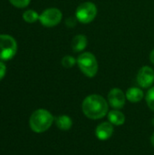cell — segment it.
<instances>
[{"mask_svg":"<svg viewBox=\"0 0 154 155\" xmlns=\"http://www.w3.org/2000/svg\"><path fill=\"white\" fill-rule=\"evenodd\" d=\"M84 114L91 120L103 118L109 113L108 102L99 94H91L84 98L82 104Z\"/></svg>","mask_w":154,"mask_h":155,"instance_id":"obj_1","label":"cell"},{"mask_svg":"<svg viewBox=\"0 0 154 155\" xmlns=\"http://www.w3.org/2000/svg\"><path fill=\"white\" fill-rule=\"evenodd\" d=\"M54 116L45 109H38L34 111L29 120L31 129L34 133H44L47 131L54 123Z\"/></svg>","mask_w":154,"mask_h":155,"instance_id":"obj_2","label":"cell"},{"mask_svg":"<svg viewBox=\"0 0 154 155\" xmlns=\"http://www.w3.org/2000/svg\"><path fill=\"white\" fill-rule=\"evenodd\" d=\"M77 64L82 73L87 77H93L98 72V63L95 56L89 52L81 54L77 58Z\"/></svg>","mask_w":154,"mask_h":155,"instance_id":"obj_3","label":"cell"},{"mask_svg":"<svg viewBox=\"0 0 154 155\" xmlns=\"http://www.w3.org/2000/svg\"><path fill=\"white\" fill-rule=\"evenodd\" d=\"M17 51V44L15 40L8 35H0V59L10 60Z\"/></svg>","mask_w":154,"mask_h":155,"instance_id":"obj_4","label":"cell"},{"mask_svg":"<svg viewBox=\"0 0 154 155\" xmlns=\"http://www.w3.org/2000/svg\"><path fill=\"white\" fill-rule=\"evenodd\" d=\"M96 15V5L92 2H84L81 4L75 11V16L77 20L83 24L91 23L95 18Z\"/></svg>","mask_w":154,"mask_h":155,"instance_id":"obj_5","label":"cell"},{"mask_svg":"<svg viewBox=\"0 0 154 155\" xmlns=\"http://www.w3.org/2000/svg\"><path fill=\"white\" fill-rule=\"evenodd\" d=\"M62 12L58 8H48L44 10L40 15L39 20L41 24L46 27H53L57 25L62 20Z\"/></svg>","mask_w":154,"mask_h":155,"instance_id":"obj_6","label":"cell"},{"mask_svg":"<svg viewBox=\"0 0 154 155\" xmlns=\"http://www.w3.org/2000/svg\"><path fill=\"white\" fill-rule=\"evenodd\" d=\"M137 82L143 88H149L154 83V71L150 66H143L139 70Z\"/></svg>","mask_w":154,"mask_h":155,"instance_id":"obj_7","label":"cell"},{"mask_svg":"<svg viewBox=\"0 0 154 155\" xmlns=\"http://www.w3.org/2000/svg\"><path fill=\"white\" fill-rule=\"evenodd\" d=\"M125 100L126 95L119 88H113L108 93V104L116 110L123 108L125 104Z\"/></svg>","mask_w":154,"mask_h":155,"instance_id":"obj_8","label":"cell"},{"mask_svg":"<svg viewBox=\"0 0 154 155\" xmlns=\"http://www.w3.org/2000/svg\"><path fill=\"white\" fill-rule=\"evenodd\" d=\"M113 132H114L113 124H112L110 122H103L96 127L95 135L99 140L106 141L113 136Z\"/></svg>","mask_w":154,"mask_h":155,"instance_id":"obj_9","label":"cell"},{"mask_svg":"<svg viewBox=\"0 0 154 155\" xmlns=\"http://www.w3.org/2000/svg\"><path fill=\"white\" fill-rule=\"evenodd\" d=\"M126 99L131 103H138L143 100L144 94L142 89L138 87H131L127 90L126 94Z\"/></svg>","mask_w":154,"mask_h":155,"instance_id":"obj_10","label":"cell"},{"mask_svg":"<svg viewBox=\"0 0 154 155\" xmlns=\"http://www.w3.org/2000/svg\"><path fill=\"white\" fill-rule=\"evenodd\" d=\"M108 120L113 125H123L125 123V115L119 110H113L108 113Z\"/></svg>","mask_w":154,"mask_h":155,"instance_id":"obj_11","label":"cell"},{"mask_svg":"<svg viewBox=\"0 0 154 155\" xmlns=\"http://www.w3.org/2000/svg\"><path fill=\"white\" fill-rule=\"evenodd\" d=\"M87 45V38L84 35H77L72 41V48L74 52H81L85 49Z\"/></svg>","mask_w":154,"mask_h":155,"instance_id":"obj_12","label":"cell"},{"mask_svg":"<svg viewBox=\"0 0 154 155\" xmlns=\"http://www.w3.org/2000/svg\"><path fill=\"white\" fill-rule=\"evenodd\" d=\"M55 121V124L57 126L58 129L63 130V131H68L72 128L73 126V121L71 119V117H69L68 115H60L58 117H56L54 119Z\"/></svg>","mask_w":154,"mask_h":155,"instance_id":"obj_13","label":"cell"},{"mask_svg":"<svg viewBox=\"0 0 154 155\" xmlns=\"http://www.w3.org/2000/svg\"><path fill=\"white\" fill-rule=\"evenodd\" d=\"M23 18L25 22L32 24V23H34L37 19H39V15L34 10H27L24 13Z\"/></svg>","mask_w":154,"mask_h":155,"instance_id":"obj_14","label":"cell"},{"mask_svg":"<svg viewBox=\"0 0 154 155\" xmlns=\"http://www.w3.org/2000/svg\"><path fill=\"white\" fill-rule=\"evenodd\" d=\"M146 103L149 108L154 111V86L148 91L146 94Z\"/></svg>","mask_w":154,"mask_h":155,"instance_id":"obj_15","label":"cell"},{"mask_svg":"<svg viewBox=\"0 0 154 155\" xmlns=\"http://www.w3.org/2000/svg\"><path fill=\"white\" fill-rule=\"evenodd\" d=\"M75 63H77V61H75V59L73 56H71V55H65L62 59V64L65 68H71V67H73Z\"/></svg>","mask_w":154,"mask_h":155,"instance_id":"obj_16","label":"cell"},{"mask_svg":"<svg viewBox=\"0 0 154 155\" xmlns=\"http://www.w3.org/2000/svg\"><path fill=\"white\" fill-rule=\"evenodd\" d=\"M9 1L13 5L19 8H24L27 6L30 3V0H9Z\"/></svg>","mask_w":154,"mask_h":155,"instance_id":"obj_17","label":"cell"},{"mask_svg":"<svg viewBox=\"0 0 154 155\" xmlns=\"http://www.w3.org/2000/svg\"><path fill=\"white\" fill-rule=\"evenodd\" d=\"M5 72H6V67L4 64V63L0 62V80H2L4 78V76L5 75Z\"/></svg>","mask_w":154,"mask_h":155,"instance_id":"obj_18","label":"cell"},{"mask_svg":"<svg viewBox=\"0 0 154 155\" xmlns=\"http://www.w3.org/2000/svg\"><path fill=\"white\" fill-rule=\"evenodd\" d=\"M150 60H151V62L154 64V50L152 51V53L150 54Z\"/></svg>","mask_w":154,"mask_h":155,"instance_id":"obj_19","label":"cell"},{"mask_svg":"<svg viewBox=\"0 0 154 155\" xmlns=\"http://www.w3.org/2000/svg\"><path fill=\"white\" fill-rule=\"evenodd\" d=\"M151 143H152V144L154 146V133L152 134V137H151Z\"/></svg>","mask_w":154,"mask_h":155,"instance_id":"obj_20","label":"cell"},{"mask_svg":"<svg viewBox=\"0 0 154 155\" xmlns=\"http://www.w3.org/2000/svg\"><path fill=\"white\" fill-rule=\"evenodd\" d=\"M152 124H154V119H153V121H152Z\"/></svg>","mask_w":154,"mask_h":155,"instance_id":"obj_21","label":"cell"}]
</instances>
